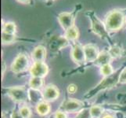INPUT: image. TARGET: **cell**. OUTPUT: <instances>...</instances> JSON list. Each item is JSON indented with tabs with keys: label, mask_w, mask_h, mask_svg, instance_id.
Wrapping results in <instances>:
<instances>
[{
	"label": "cell",
	"mask_w": 126,
	"mask_h": 118,
	"mask_svg": "<svg viewBox=\"0 0 126 118\" xmlns=\"http://www.w3.org/2000/svg\"><path fill=\"white\" fill-rule=\"evenodd\" d=\"M126 14L123 10L114 9L107 13L104 24L108 32H117L125 25Z\"/></svg>",
	"instance_id": "1"
},
{
	"label": "cell",
	"mask_w": 126,
	"mask_h": 118,
	"mask_svg": "<svg viewBox=\"0 0 126 118\" xmlns=\"http://www.w3.org/2000/svg\"><path fill=\"white\" fill-rule=\"evenodd\" d=\"M87 16L89 17L90 20L91 24V30L92 32L98 36L100 39L107 40L108 43H110L111 40L109 36V32H107V29L106 28V25L104 22L99 18L97 15L95 14L93 11H88L86 13Z\"/></svg>",
	"instance_id": "2"
},
{
	"label": "cell",
	"mask_w": 126,
	"mask_h": 118,
	"mask_svg": "<svg viewBox=\"0 0 126 118\" xmlns=\"http://www.w3.org/2000/svg\"><path fill=\"white\" fill-rule=\"evenodd\" d=\"M120 72H114V74H112L110 76H107L104 77L103 80H101V82L99 84L93 88V90H91L90 91H89L88 94H87L85 97L89 98H92L95 94H98V92L103 90H106L107 88H110V87H114L117 83H118V79H119V75Z\"/></svg>",
	"instance_id": "3"
},
{
	"label": "cell",
	"mask_w": 126,
	"mask_h": 118,
	"mask_svg": "<svg viewBox=\"0 0 126 118\" xmlns=\"http://www.w3.org/2000/svg\"><path fill=\"white\" fill-rule=\"evenodd\" d=\"M6 90L9 97L17 103H25L29 100L28 90L24 86H15Z\"/></svg>",
	"instance_id": "4"
},
{
	"label": "cell",
	"mask_w": 126,
	"mask_h": 118,
	"mask_svg": "<svg viewBox=\"0 0 126 118\" xmlns=\"http://www.w3.org/2000/svg\"><path fill=\"white\" fill-rule=\"evenodd\" d=\"M29 68V58L28 55L20 53L13 61L10 65L11 71L15 74H19L28 70Z\"/></svg>",
	"instance_id": "5"
},
{
	"label": "cell",
	"mask_w": 126,
	"mask_h": 118,
	"mask_svg": "<svg viewBox=\"0 0 126 118\" xmlns=\"http://www.w3.org/2000/svg\"><path fill=\"white\" fill-rule=\"evenodd\" d=\"M84 104L80 100L75 98H68L63 101L60 106V110L65 113H75L80 112L83 108Z\"/></svg>",
	"instance_id": "6"
},
{
	"label": "cell",
	"mask_w": 126,
	"mask_h": 118,
	"mask_svg": "<svg viewBox=\"0 0 126 118\" xmlns=\"http://www.w3.org/2000/svg\"><path fill=\"white\" fill-rule=\"evenodd\" d=\"M29 71L32 76L44 78L49 73V67L45 62H34Z\"/></svg>",
	"instance_id": "7"
},
{
	"label": "cell",
	"mask_w": 126,
	"mask_h": 118,
	"mask_svg": "<svg viewBox=\"0 0 126 118\" xmlns=\"http://www.w3.org/2000/svg\"><path fill=\"white\" fill-rule=\"evenodd\" d=\"M57 20L61 28L66 31L67 29L75 26V17L73 13L71 12H62L58 14Z\"/></svg>",
	"instance_id": "8"
},
{
	"label": "cell",
	"mask_w": 126,
	"mask_h": 118,
	"mask_svg": "<svg viewBox=\"0 0 126 118\" xmlns=\"http://www.w3.org/2000/svg\"><path fill=\"white\" fill-rule=\"evenodd\" d=\"M71 58L73 62L77 65H83L85 62V56L83 46H81L78 43H75L71 50Z\"/></svg>",
	"instance_id": "9"
},
{
	"label": "cell",
	"mask_w": 126,
	"mask_h": 118,
	"mask_svg": "<svg viewBox=\"0 0 126 118\" xmlns=\"http://www.w3.org/2000/svg\"><path fill=\"white\" fill-rule=\"evenodd\" d=\"M43 101L51 102L56 101L60 97V91L53 84H48L42 90Z\"/></svg>",
	"instance_id": "10"
},
{
	"label": "cell",
	"mask_w": 126,
	"mask_h": 118,
	"mask_svg": "<svg viewBox=\"0 0 126 118\" xmlns=\"http://www.w3.org/2000/svg\"><path fill=\"white\" fill-rule=\"evenodd\" d=\"M83 48L85 56V62H94L99 54L98 47L93 43H88L84 45Z\"/></svg>",
	"instance_id": "11"
},
{
	"label": "cell",
	"mask_w": 126,
	"mask_h": 118,
	"mask_svg": "<svg viewBox=\"0 0 126 118\" xmlns=\"http://www.w3.org/2000/svg\"><path fill=\"white\" fill-rule=\"evenodd\" d=\"M112 57L108 50H102L99 52V54L97 57L96 60L94 62V64L96 66L101 67L103 65H105L107 64H110L112 60Z\"/></svg>",
	"instance_id": "12"
},
{
	"label": "cell",
	"mask_w": 126,
	"mask_h": 118,
	"mask_svg": "<svg viewBox=\"0 0 126 118\" xmlns=\"http://www.w3.org/2000/svg\"><path fill=\"white\" fill-rule=\"evenodd\" d=\"M32 58L34 62H44L46 58V49L42 45L37 46L32 53Z\"/></svg>",
	"instance_id": "13"
},
{
	"label": "cell",
	"mask_w": 126,
	"mask_h": 118,
	"mask_svg": "<svg viewBox=\"0 0 126 118\" xmlns=\"http://www.w3.org/2000/svg\"><path fill=\"white\" fill-rule=\"evenodd\" d=\"M35 110H36L37 113L39 116L45 117V116H47L50 113L51 106L49 102H47L46 101H42L36 105Z\"/></svg>",
	"instance_id": "14"
},
{
	"label": "cell",
	"mask_w": 126,
	"mask_h": 118,
	"mask_svg": "<svg viewBox=\"0 0 126 118\" xmlns=\"http://www.w3.org/2000/svg\"><path fill=\"white\" fill-rule=\"evenodd\" d=\"M69 42H75L79 38V30L76 26H73V27L67 29L64 31V36Z\"/></svg>",
	"instance_id": "15"
},
{
	"label": "cell",
	"mask_w": 126,
	"mask_h": 118,
	"mask_svg": "<svg viewBox=\"0 0 126 118\" xmlns=\"http://www.w3.org/2000/svg\"><path fill=\"white\" fill-rule=\"evenodd\" d=\"M28 96H29V101H31L32 103H35L36 105L42 102L43 100L42 93L40 92V91L30 89L28 90Z\"/></svg>",
	"instance_id": "16"
},
{
	"label": "cell",
	"mask_w": 126,
	"mask_h": 118,
	"mask_svg": "<svg viewBox=\"0 0 126 118\" xmlns=\"http://www.w3.org/2000/svg\"><path fill=\"white\" fill-rule=\"evenodd\" d=\"M43 85H44V81L42 78L32 76V78L29 80V87L32 89L40 91L43 87Z\"/></svg>",
	"instance_id": "17"
},
{
	"label": "cell",
	"mask_w": 126,
	"mask_h": 118,
	"mask_svg": "<svg viewBox=\"0 0 126 118\" xmlns=\"http://www.w3.org/2000/svg\"><path fill=\"white\" fill-rule=\"evenodd\" d=\"M2 32L8 34L16 35V24L14 22H12V21H6V22L3 23L2 27Z\"/></svg>",
	"instance_id": "18"
},
{
	"label": "cell",
	"mask_w": 126,
	"mask_h": 118,
	"mask_svg": "<svg viewBox=\"0 0 126 118\" xmlns=\"http://www.w3.org/2000/svg\"><path fill=\"white\" fill-rule=\"evenodd\" d=\"M92 118H101L103 115V109L100 106H93L89 108Z\"/></svg>",
	"instance_id": "19"
},
{
	"label": "cell",
	"mask_w": 126,
	"mask_h": 118,
	"mask_svg": "<svg viewBox=\"0 0 126 118\" xmlns=\"http://www.w3.org/2000/svg\"><path fill=\"white\" fill-rule=\"evenodd\" d=\"M108 51H109V53L110 54L113 59L121 58V55H122V49H121V47L116 44L110 45V49Z\"/></svg>",
	"instance_id": "20"
},
{
	"label": "cell",
	"mask_w": 126,
	"mask_h": 118,
	"mask_svg": "<svg viewBox=\"0 0 126 118\" xmlns=\"http://www.w3.org/2000/svg\"><path fill=\"white\" fill-rule=\"evenodd\" d=\"M16 40V35L8 34L2 32V43L3 45H8L14 43Z\"/></svg>",
	"instance_id": "21"
},
{
	"label": "cell",
	"mask_w": 126,
	"mask_h": 118,
	"mask_svg": "<svg viewBox=\"0 0 126 118\" xmlns=\"http://www.w3.org/2000/svg\"><path fill=\"white\" fill-rule=\"evenodd\" d=\"M99 72H100L101 75L103 76L104 77L110 76L112 75V74L114 73V70L110 64H107V65L101 66L100 69H99Z\"/></svg>",
	"instance_id": "22"
},
{
	"label": "cell",
	"mask_w": 126,
	"mask_h": 118,
	"mask_svg": "<svg viewBox=\"0 0 126 118\" xmlns=\"http://www.w3.org/2000/svg\"><path fill=\"white\" fill-rule=\"evenodd\" d=\"M19 113L24 118H30L32 117V110L27 105H23L19 108Z\"/></svg>",
	"instance_id": "23"
},
{
	"label": "cell",
	"mask_w": 126,
	"mask_h": 118,
	"mask_svg": "<svg viewBox=\"0 0 126 118\" xmlns=\"http://www.w3.org/2000/svg\"><path fill=\"white\" fill-rule=\"evenodd\" d=\"M76 118H92L89 109H83V110H81L78 113Z\"/></svg>",
	"instance_id": "24"
},
{
	"label": "cell",
	"mask_w": 126,
	"mask_h": 118,
	"mask_svg": "<svg viewBox=\"0 0 126 118\" xmlns=\"http://www.w3.org/2000/svg\"><path fill=\"white\" fill-rule=\"evenodd\" d=\"M118 83L119 84H126V67L124 68L120 72Z\"/></svg>",
	"instance_id": "25"
},
{
	"label": "cell",
	"mask_w": 126,
	"mask_h": 118,
	"mask_svg": "<svg viewBox=\"0 0 126 118\" xmlns=\"http://www.w3.org/2000/svg\"><path fill=\"white\" fill-rule=\"evenodd\" d=\"M78 90V87H77V85L75 84H69L67 88V91L69 94H75L76 93V91Z\"/></svg>",
	"instance_id": "26"
},
{
	"label": "cell",
	"mask_w": 126,
	"mask_h": 118,
	"mask_svg": "<svg viewBox=\"0 0 126 118\" xmlns=\"http://www.w3.org/2000/svg\"><path fill=\"white\" fill-rule=\"evenodd\" d=\"M54 118H67L66 113L62 111V110H56L55 114H54Z\"/></svg>",
	"instance_id": "27"
},
{
	"label": "cell",
	"mask_w": 126,
	"mask_h": 118,
	"mask_svg": "<svg viewBox=\"0 0 126 118\" xmlns=\"http://www.w3.org/2000/svg\"><path fill=\"white\" fill-rule=\"evenodd\" d=\"M10 118H24V117L20 115V113H19V111L14 110V111L12 112V114L10 116Z\"/></svg>",
	"instance_id": "28"
},
{
	"label": "cell",
	"mask_w": 126,
	"mask_h": 118,
	"mask_svg": "<svg viewBox=\"0 0 126 118\" xmlns=\"http://www.w3.org/2000/svg\"><path fill=\"white\" fill-rule=\"evenodd\" d=\"M18 2L20 3H22V4H28L30 3V2L32 1V0H16Z\"/></svg>",
	"instance_id": "29"
},
{
	"label": "cell",
	"mask_w": 126,
	"mask_h": 118,
	"mask_svg": "<svg viewBox=\"0 0 126 118\" xmlns=\"http://www.w3.org/2000/svg\"><path fill=\"white\" fill-rule=\"evenodd\" d=\"M101 118H114V117L110 113H106V114H103Z\"/></svg>",
	"instance_id": "30"
},
{
	"label": "cell",
	"mask_w": 126,
	"mask_h": 118,
	"mask_svg": "<svg viewBox=\"0 0 126 118\" xmlns=\"http://www.w3.org/2000/svg\"><path fill=\"white\" fill-rule=\"evenodd\" d=\"M46 1H49V2H53V1H55V0H46Z\"/></svg>",
	"instance_id": "31"
},
{
	"label": "cell",
	"mask_w": 126,
	"mask_h": 118,
	"mask_svg": "<svg viewBox=\"0 0 126 118\" xmlns=\"http://www.w3.org/2000/svg\"><path fill=\"white\" fill-rule=\"evenodd\" d=\"M125 27H126V22H125Z\"/></svg>",
	"instance_id": "32"
}]
</instances>
